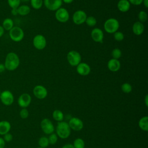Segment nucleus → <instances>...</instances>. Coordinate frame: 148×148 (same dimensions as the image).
Masks as SVG:
<instances>
[{"label": "nucleus", "mask_w": 148, "mask_h": 148, "mask_svg": "<svg viewBox=\"0 0 148 148\" xmlns=\"http://www.w3.org/2000/svg\"><path fill=\"white\" fill-rule=\"evenodd\" d=\"M5 146V142L3 138L0 137V148H4Z\"/></svg>", "instance_id": "nucleus-38"}, {"label": "nucleus", "mask_w": 148, "mask_h": 148, "mask_svg": "<svg viewBox=\"0 0 148 148\" xmlns=\"http://www.w3.org/2000/svg\"><path fill=\"white\" fill-rule=\"evenodd\" d=\"M117 8L121 12H127L130 9V3L128 0H120L117 3Z\"/></svg>", "instance_id": "nucleus-20"}, {"label": "nucleus", "mask_w": 148, "mask_h": 148, "mask_svg": "<svg viewBox=\"0 0 148 148\" xmlns=\"http://www.w3.org/2000/svg\"><path fill=\"white\" fill-rule=\"evenodd\" d=\"M139 128L143 131H148V117L143 116L140 119L138 122Z\"/></svg>", "instance_id": "nucleus-21"}, {"label": "nucleus", "mask_w": 148, "mask_h": 148, "mask_svg": "<svg viewBox=\"0 0 148 148\" xmlns=\"http://www.w3.org/2000/svg\"><path fill=\"white\" fill-rule=\"evenodd\" d=\"M4 32H5V29H3L2 26L0 25V38H1L3 35Z\"/></svg>", "instance_id": "nucleus-42"}, {"label": "nucleus", "mask_w": 148, "mask_h": 148, "mask_svg": "<svg viewBox=\"0 0 148 148\" xmlns=\"http://www.w3.org/2000/svg\"><path fill=\"white\" fill-rule=\"evenodd\" d=\"M14 99V95L10 91L6 90L1 91L0 95V100L4 105H11L13 103Z\"/></svg>", "instance_id": "nucleus-6"}, {"label": "nucleus", "mask_w": 148, "mask_h": 148, "mask_svg": "<svg viewBox=\"0 0 148 148\" xmlns=\"http://www.w3.org/2000/svg\"><path fill=\"white\" fill-rule=\"evenodd\" d=\"M40 125L42 130L45 134L50 135L53 133L54 131V126L51 120L49 119H43L41 121Z\"/></svg>", "instance_id": "nucleus-7"}, {"label": "nucleus", "mask_w": 148, "mask_h": 148, "mask_svg": "<svg viewBox=\"0 0 148 148\" xmlns=\"http://www.w3.org/2000/svg\"><path fill=\"white\" fill-rule=\"evenodd\" d=\"M11 129L10 123L6 120H2L0 121V135H3L9 132Z\"/></svg>", "instance_id": "nucleus-19"}, {"label": "nucleus", "mask_w": 148, "mask_h": 148, "mask_svg": "<svg viewBox=\"0 0 148 148\" xmlns=\"http://www.w3.org/2000/svg\"><path fill=\"white\" fill-rule=\"evenodd\" d=\"M38 145H39V147L46 148L49 145L48 138H47L46 136L40 137L38 140Z\"/></svg>", "instance_id": "nucleus-26"}, {"label": "nucleus", "mask_w": 148, "mask_h": 148, "mask_svg": "<svg viewBox=\"0 0 148 148\" xmlns=\"http://www.w3.org/2000/svg\"><path fill=\"white\" fill-rule=\"evenodd\" d=\"M55 17L57 20L59 22L66 23L69 18V14L66 9L64 8H60L56 10Z\"/></svg>", "instance_id": "nucleus-9"}, {"label": "nucleus", "mask_w": 148, "mask_h": 148, "mask_svg": "<svg viewBox=\"0 0 148 148\" xmlns=\"http://www.w3.org/2000/svg\"><path fill=\"white\" fill-rule=\"evenodd\" d=\"M56 131L58 137L64 139L68 138L70 136L71 130L67 122L62 121L58 123Z\"/></svg>", "instance_id": "nucleus-2"}, {"label": "nucleus", "mask_w": 148, "mask_h": 148, "mask_svg": "<svg viewBox=\"0 0 148 148\" xmlns=\"http://www.w3.org/2000/svg\"><path fill=\"white\" fill-rule=\"evenodd\" d=\"M53 118L54 120L58 121V122H60L63 121L64 118V116L63 113L62 112V111H61L59 109H56L54 110L53 112Z\"/></svg>", "instance_id": "nucleus-24"}, {"label": "nucleus", "mask_w": 148, "mask_h": 148, "mask_svg": "<svg viewBox=\"0 0 148 148\" xmlns=\"http://www.w3.org/2000/svg\"><path fill=\"white\" fill-rule=\"evenodd\" d=\"M33 94L34 96L39 99H45L47 95V90L45 87L42 85H37L33 89Z\"/></svg>", "instance_id": "nucleus-12"}, {"label": "nucleus", "mask_w": 148, "mask_h": 148, "mask_svg": "<svg viewBox=\"0 0 148 148\" xmlns=\"http://www.w3.org/2000/svg\"><path fill=\"white\" fill-rule=\"evenodd\" d=\"M31 6L35 9H39L43 5V0H30Z\"/></svg>", "instance_id": "nucleus-27"}, {"label": "nucleus", "mask_w": 148, "mask_h": 148, "mask_svg": "<svg viewBox=\"0 0 148 148\" xmlns=\"http://www.w3.org/2000/svg\"><path fill=\"white\" fill-rule=\"evenodd\" d=\"M73 146L75 148H84L85 147V143L83 139L80 138L75 139L73 143Z\"/></svg>", "instance_id": "nucleus-25"}, {"label": "nucleus", "mask_w": 148, "mask_h": 148, "mask_svg": "<svg viewBox=\"0 0 148 148\" xmlns=\"http://www.w3.org/2000/svg\"><path fill=\"white\" fill-rule=\"evenodd\" d=\"M61 148H75L72 144L71 143H67L64 145Z\"/></svg>", "instance_id": "nucleus-41"}, {"label": "nucleus", "mask_w": 148, "mask_h": 148, "mask_svg": "<svg viewBox=\"0 0 148 148\" xmlns=\"http://www.w3.org/2000/svg\"><path fill=\"white\" fill-rule=\"evenodd\" d=\"M31 12L30 7L27 5H20L17 8L18 14L20 16H26L28 14Z\"/></svg>", "instance_id": "nucleus-23"}, {"label": "nucleus", "mask_w": 148, "mask_h": 148, "mask_svg": "<svg viewBox=\"0 0 148 148\" xmlns=\"http://www.w3.org/2000/svg\"><path fill=\"white\" fill-rule=\"evenodd\" d=\"M6 70V68L5 67V65L3 64L0 63V73H3Z\"/></svg>", "instance_id": "nucleus-39"}, {"label": "nucleus", "mask_w": 148, "mask_h": 148, "mask_svg": "<svg viewBox=\"0 0 148 148\" xmlns=\"http://www.w3.org/2000/svg\"><path fill=\"white\" fill-rule=\"evenodd\" d=\"M2 27L5 31H9L14 27V22L10 18H6L2 21Z\"/></svg>", "instance_id": "nucleus-22"}, {"label": "nucleus", "mask_w": 148, "mask_h": 148, "mask_svg": "<svg viewBox=\"0 0 148 148\" xmlns=\"http://www.w3.org/2000/svg\"><path fill=\"white\" fill-rule=\"evenodd\" d=\"M86 12L82 10H78L75 12L72 16V20L76 25H80L85 23L87 18Z\"/></svg>", "instance_id": "nucleus-11"}, {"label": "nucleus", "mask_w": 148, "mask_h": 148, "mask_svg": "<svg viewBox=\"0 0 148 148\" xmlns=\"http://www.w3.org/2000/svg\"><path fill=\"white\" fill-rule=\"evenodd\" d=\"M32 43L34 46L38 50L44 49L47 43L45 37L41 34L35 35L33 39Z\"/></svg>", "instance_id": "nucleus-8"}, {"label": "nucleus", "mask_w": 148, "mask_h": 148, "mask_svg": "<svg viewBox=\"0 0 148 148\" xmlns=\"http://www.w3.org/2000/svg\"><path fill=\"white\" fill-rule=\"evenodd\" d=\"M48 140L49 142V145H55L58 140V136L55 133H52L49 135V136L48 137Z\"/></svg>", "instance_id": "nucleus-32"}, {"label": "nucleus", "mask_w": 148, "mask_h": 148, "mask_svg": "<svg viewBox=\"0 0 148 148\" xmlns=\"http://www.w3.org/2000/svg\"><path fill=\"white\" fill-rule=\"evenodd\" d=\"M84 148H86V147H84Z\"/></svg>", "instance_id": "nucleus-49"}, {"label": "nucleus", "mask_w": 148, "mask_h": 148, "mask_svg": "<svg viewBox=\"0 0 148 148\" xmlns=\"http://www.w3.org/2000/svg\"><path fill=\"white\" fill-rule=\"evenodd\" d=\"M113 37L114 39L118 42L122 41L124 39V34L121 31H116L113 34Z\"/></svg>", "instance_id": "nucleus-34"}, {"label": "nucleus", "mask_w": 148, "mask_h": 148, "mask_svg": "<svg viewBox=\"0 0 148 148\" xmlns=\"http://www.w3.org/2000/svg\"><path fill=\"white\" fill-rule=\"evenodd\" d=\"M1 91H0V95H1Z\"/></svg>", "instance_id": "nucleus-48"}, {"label": "nucleus", "mask_w": 148, "mask_h": 148, "mask_svg": "<svg viewBox=\"0 0 148 148\" xmlns=\"http://www.w3.org/2000/svg\"><path fill=\"white\" fill-rule=\"evenodd\" d=\"M107 66L109 71L113 72L118 71L121 67V64L119 60L111 58L107 64Z\"/></svg>", "instance_id": "nucleus-17"}, {"label": "nucleus", "mask_w": 148, "mask_h": 148, "mask_svg": "<svg viewBox=\"0 0 148 148\" xmlns=\"http://www.w3.org/2000/svg\"><path fill=\"white\" fill-rule=\"evenodd\" d=\"M9 35L12 40L15 42H19L23 39L24 32L21 28L18 26H14L9 31Z\"/></svg>", "instance_id": "nucleus-4"}, {"label": "nucleus", "mask_w": 148, "mask_h": 148, "mask_svg": "<svg viewBox=\"0 0 148 148\" xmlns=\"http://www.w3.org/2000/svg\"><path fill=\"white\" fill-rule=\"evenodd\" d=\"M68 123L71 130H74L75 131H81L84 127L83 121L80 119L76 117L71 118Z\"/></svg>", "instance_id": "nucleus-10"}, {"label": "nucleus", "mask_w": 148, "mask_h": 148, "mask_svg": "<svg viewBox=\"0 0 148 148\" xmlns=\"http://www.w3.org/2000/svg\"><path fill=\"white\" fill-rule=\"evenodd\" d=\"M97 19L92 16H90L88 17H87L86 20L85 21V23L89 27H94L97 24Z\"/></svg>", "instance_id": "nucleus-28"}, {"label": "nucleus", "mask_w": 148, "mask_h": 148, "mask_svg": "<svg viewBox=\"0 0 148 148\" xmlns=\"http://www.w3.org/2000/svg\"><path fill=\"white\" fill-rule=\"evenodd\" d=\"M76 71L81 76H87L91 72V68L86 62H80L76 66Z\"/></svg>", "instance_id": "nucleus-16"}, {"label": "nucleus", "mask_w": 148, "mask_h": 148, "mask_svg": "<svg viewBox=\"0 0 148 148\" xmlns=\"http://www.w3.org/2000/svg\"><path fill=\"white\" fill-rule=\"evenodd\" d=\"M11 14L13 16H16L18 14V12H17V8H14V9H12L11 10Z\"/></svg>", "instance_id": "nucleus-40"}, {"label": "nucleus", "mask_w": 148, "mask_h": 148, "mask_svg": "<svg viewBox=\"0 0 148 148\" xmlns=\"http://www.w3.org/2000/svg\"><path fill=\"white\" fill-rule=\"evenodd\" d=\"M145 103L146 106L147 107V106H148V95H146V96L145 97Z\"/></svg>", "instance_id": "nucleus-43"}, {"label": "nucleus", "mask_w": 148, "mask_h": 148, "mask_svg": "<svg viewBox=\"0 0 148 148\" xmlns=\"http://www.w3.org/2000/svg\"><path fill=\"white\" fill-rule=\"evenodd\" d=\"M121 89L123 92L128 94L132 91V86L130 83H124L121 85Z\"/></svg>", "instance_id": "nucleus-29"}, {"label": "nucleus", "mask_w": 148, "mask_h": 148, "mask_svg": "<svg viewBox=\"0 0 148 148\" xmlns=\"http://www.w3.org/2000/svg\"><path fill=\"white\" fill-rule=\"evenodd\" d=\"M91 37L94 42L102 43L104 37L103 32L101 29L99 28H95L91 32Z\"/></svg>", "instance_id": "nucleus-15"}, {"label": "nucleus", "mask_w": 148, "mask_h": 148, "mask_svg": "<svg viewBox=\"0 0 148 148\" xmlns=\"http://www.w3.org/2000/svg\"><path fill=\"white\" fill-rule=\"evenodd\" d=\"M21 3V0H8V3L9 6L12 8H17Z\"/></svg>", "instance_id": "nucleus-33"}, {"label": "nucleus", "mask_w": 148, "mask_h": 148, "mask_svg": "<svg viewBox=\"0 0 148 148\" xmlns=\"http://www.w3.org/2000/svg\"><path fill=\"white\" fill-rule=\"evenodd\" d=\"M3 139H4L5 142H9L12 140V139H13V135L10 133L8 132V133L3 135Z\"/></svg>", "instance_id": "nucleus-36"}, {"label": "nucleus", "mask_w": 148, "mask_h": 148, "mask_svg": "<svg viewBox=\"0 0 148 148\" xmlns=\"http://www.w3.org/2000/svg\"><path fill=\"white\" fill-rule=\"evenodd\" d=\"M29 116V112L27 108H22L20 112V116L23 119H27Z\"/></svg>", "instance_id": "nucleus-35"}, {"label": "nucleus", "mask_w": 148, "mask_h": 148, "mask_svg": "<svg viewBox=\"0 0 148 148\" xmlns=\"http://www.w3.org/2000/svg\"><path fill=\"white\" fill-rule=\"evenodd\" d=\"M145 29V27L142 23L140 21H136L132 25V30L133 33L136 35H140L142 34Z\"/></svg>", "instance_id": "nucleus-18"}, {"label": "nucleus", "mask_w": 148, "mask_h": 148, "mask_svg": "<svg viewBox=\"0 0 148 148\" xmlns=\"http://www.w3.org/2000/svg\"><path fill=\"white\" fill-rule=\"evenodd\" d=\"M30 0H21V2L22 1V2H28V1H29Z\"/></svg>", "instance_id": "nucleus-46"}, {"label": "nucleus", "mask_w": 148, "mask_h": 148, "mask_svg": "<svg viewBox=\"0 0 148 148\" xmlns=\"http://www.w3.org/2000/svg\"><path fill=\"white\" fill-rule=\"evenodd\" d=\"M119 22L114 18H110L106 20L103 24L105 31L109 34H114L117 31L119 28Z\"/></svg>", "instance_id": "nucleus-3"}, {"label": "nucleus", "mask_w": 148, "mask_h": 148, "mask_svg": "<svg viewBox=\"0 0 148 148\" xmlns=\"http://www.w3.org/2000/svg\"><path fill=\"white\" fill-rule=\"evenodd\" d=\"M31 100V97L29 94L23 93L19 96L17 99V103L21 108H27L30 105Z\"/></svg>", "instance_id": "nucleus-13"}, {"label": "nucleus", "mask_w": 148, "mask_h": 148, "mask_svg": "<svg viewBox=\"0 0 148 148\" xmlns=\"http://www.w3.org/2000/svg\"><path fill=\"white\" fill-rule=\"evenodd\" d=\"M142 3H143V5L146 8L148 7V0H143Z\"/></svg>", "instance_id": "nucleus-44"}, {"label": "nucleus", "mask_w": 148, "mask_h": 148, "mask_svg": "<svg viewBox=\"0 0 148 148\" xmlns=\"http://www.w3.org/2000/svg\"><path fill=\"white\" fill-rule=\"evenodd\" d=\"M138 19L139 20V21L141 23H145L147 21V14L146 12L145 11H140L139 13H138Z\"/></svg>", "instance_id": "nucleus-31"}, {"label": "nucleus", "mask_w": 148, "mask_h": 148, "mask_svg": "<svg viewBox=\"0 0 148 148\" xmlns=\"http://www.w3.org/2000/svg\"><path fill=\"white\" fill-rule=\"evenodd\" d=\"M68 63L72 66H76L81 62L82 57L80 54L76 50H71L69 51L66 56Z\"/></svg>", "instance_id": "nucleus-5"}, {"label": "nucleus", "mask_w": 148, "mask_h": 148, "mask_svg": "<svg viewBox=\"0 0 148 148\" xmlns=\"http://www.w3.org/2000/svg\"><path fill=\"white\" fill-rule=\"evenodd\" d=\"M130 4H132L134 5H139L142 3L143 0H128Z\"/></svg>", "instance_id": "nucleus-37"}, {"label": "nucleus", "mask_w": 148, "mask_h": 148, "mask_svg": "<svg viewBox=\"0 0 148 148\" xmlns=\"http://www.w3.org/2000/svg\"><path fill=\"white\" fill-rule=\"evenodd\" d=\"M4 65L6 70L13 71L16 70L20 65V58L14 52L8 53L5 57Z\"/></svg>", "instance_id": "nucleus-1"}, {"label": "nucleus", "mask_w": 148, "mask_h": 148, "mask_svg": "<svg viewBox=\"0 0 148 148\" xmlns=\"http://www.w3.org/2000/svg\"><path fill=\"white\" fill-rule=\"evenodd\" d=\"M73 1H74V0H62V2H64V3H67V4H68V3H71L72 2H73Z\"/></svg>", "instance_id": "nucleus-45"}, {"label": "nucleus", "mask_w": 148, "mask_h": 148, "mask_svg": "<svg viewBox=\"0 0 148 148\" xmlns=\"http://www.w3.org/2000/svg\"><path fill=\"white\" fill-rule=\"evenodd\" d=\"M36 148H43V147H36Z\"/></svg>", "instance_id": "nucleus-47"}, {"label": "nucleus", "mask_w": 148, "mask_h": 148, "mask_svg": "<svg viewBox=\"0 0 148 148\" xmlns=\"http://www.w3.org/2000/svg\"><path fill=\"white\" fill-rule=\"evenodd\" d=\"M43 3L47 9L51 11H56L61 8L62 1V0H44Z\"/></svg>", "instance_id": "nucleus-14"}, {"label": "nucleus", "mask_w": 148, "mask_h": 148, "mask_svg": "<svg viewBox=\"0 0 148 148\" xmlns=\"http://www.w3.org/2000/svg\"><path fill=\"white\" fill-rule=\"evenodd\" d=\"M111 55L113 57L112 58L119 60L121 57L122 53H121V51L120 50V49H119V48H115L112 51Z\"/></svg>", "instance_id": "nucleus-30"}]
</instances>
